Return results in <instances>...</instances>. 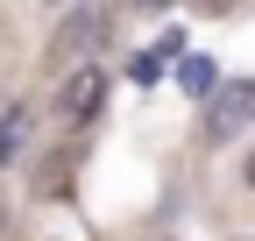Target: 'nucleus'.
I'll return each instance as SVG.
<instances>
[{"label":"nucleus","instance_id":"9","mask_svg":"<svg viewBox=\"0 0 255 241\" xmlns=\"http://www.w3.org/2000/svg\"><path fill=\"white\" fill-rule=\"evenodd\" d=\"M50 7H57V0H50Z\"/></svg>","mask_w":255,"mask_h":241},{"label":"nucleus","instance_id":"8","mask_svg":"<svg viewBox=\"0 0 255 241\" xmlns=\"http://www.w3.org/2000/svg\"><path fill=\"white\" fill-rule=\"evenodd\" d=\"M149 7H163V0H149Z\"/></svg>","mask_w":255,"mask_h":241},{"label":"nucleus","instance_id":"4","mask_svg":"<svg viewBox=\"0 0 255 241\" xmlns=\"http://www.w3.org/2000/svg\"><path fill=\"white\" fill-rule=\"evenodd\" d=\"M28 128H36V114H28V107H7V114H0V170L28 149Z\"/></svg>","mask_w":255,"mask_h":241},{"label":"nucleus","instance_id":"7","mask_svg":"<svg viewBox=\"0 0 255 241\" xmlns=\"http://www.w3.org/2000/svg\"><path fill=\"white\" fill-rule=\"evenodd\" d=\"M0 227H7V206H0Z\"/></svg>","mask_w":255,"mask_h":241},{"label":"nucleus","instance_id":"5","mask_svg":"<svg viewBox=\"0 0 255 241\" xmlns=\"http://www.w3.org/2000/svg\"><path fill=\"white\" fill-rule=\"evenodd\" d=\"M177 85H184V93H213V85H220L213 57H184V64H177Z\"/></svg>","mask_w":255,"mask_h":241},{"label":"nucleus","instance_id":"1","mask_svg":"<svg viewBox=\"0 0 255 241\" xmlns=\"http://www.w3.org/2000/svg\"><path fill=\"white\" fill-rule=\"evenodd\" d=\"M107 36H114V14H107V7H78V14H64L57 36H50V64H57V71L100 64V43H107Z\"/></svg>","mask_w":255,"mask_h":241},{"label":"nucleus","instance_id":"3","mask_svg":"<svg viewBox=\"0 0 255 241\" xmlns=\"http://www.w3.org/2000/svg\"><path fill=\"white\" fill-rule=\"evenodd\" d=\"M100 100H107V71L100 64H78V71H64V85H57V120H92L100 114Z\"/></svg>","mask_w":255,"mask_h":241},{"label":"nucleus","instance_id":"2","mask_svg":"<svg viewBox=\"0 0 255 241\" xmlns=\"http://www.w3.org/2000/svg\"><path fill=\"white\" fill-rule=\"evenodd\" d=\"M255 120V78H227L206 93V142H234Z\"/></svg>","mask_w":255,"mask_h":241},{"label":"nucleus","instance_id":"6","mask_svg":"<svg viewBox=\"0 0 255 241\" xmlns=\"http://www.w3.org/2000/svg\"><path fill=\"white\" fill-rule=\"evenodd\" d=\"M241 177H248V192H255V149H248V163H241Z\"/></svg>","mask_w":255,"mask_h":241}]
</instances>
